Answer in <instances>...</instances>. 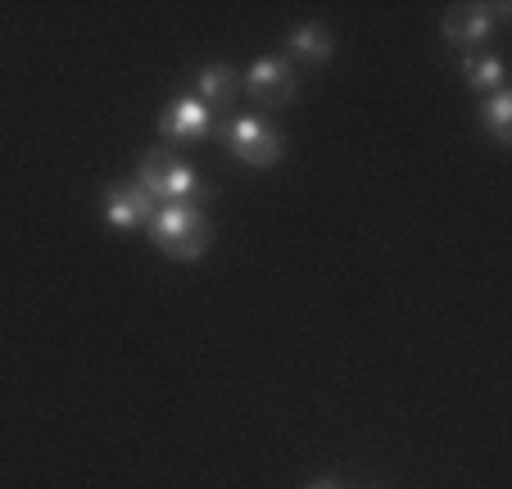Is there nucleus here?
Wrapping results in <instances>:
<instances>
[{"label": "nucleus", "mask_w": 512, "mask_h": 489, "mask_svg": "<svg viewBox=\"0 0 512 489\" xmlns=\"http://www.w3.org/2000/svg\"><path fill=\"white\" fill-rule=\"evenodd\" d=\"M145 231H150V240L168 259H182V263H195L213 245V222L204 218L200 204H159Z\"/></svg>", "instance_id": "obj_1"}, {"label": "nucleus", "mask_w": 512, "mask_h": 489, "mask_svg": "<svg viewBox=\"0 0 512 489\" xmlns=\"http://www.w3.org/2000/svg\"><path fill=\"white\" fill-rule=\"evenodd\" d=\"M136 186L155 204H200L209 200V186L195 173L191 163L173 150H150L136 168Z\"/></svg>", "instance_id": "obj_2"}, {"label": "nucleus", "mask_w": 512, "mask_h": 489, "mask_svg": "<svg viewBox=\"0 0 512 489\" xmlns=\"http://www.w3.org/2000/svg\"><path fill=\"white\" fill-rule=\"evenodd\" d=\"M223 141H227V150L245 163V168H272V163L281 159V150H286L281 132L268 123V118H259V114L232 118V123L223 127Z\"/></svg>", "instance_id": "obj_3"}, {"label": "nucleus", "mask_w": 512, "mask_h": 489, "mask_svg": "<svg viewBox=\"0 0 512 489\" xmlns=\"http://www.w3.org/2000/svg\"><path fill=\"white\" fill-rule=\"evenodd\" d=\"M245 91H250L259 105L281 109L300 96V82H295L290 59H259V64H250V73H245Z\"/></svg>", "instance_id": "obj_4"}, {"label": "nucleus", "mask_w": 512, "mask_h": 489, "mask_svg": "<svg viewBox=\"0 0 512 489\" xmlns=\"http://www.w3.org/2000/svg\"><path fill=\"white\" fill-rule=\"evenodd\" d=\"M159 204L150 200V195L141 191L136 182H118L105 191V204H100V213H105V222L114 231H141L150 227V218H155Z\"/></svg>", "instance_id": "obj_5"}, {"label": "nucleus", "mask_w": 512, "mask_h": 489, "mask_svg": "<svg viewBox=\"0 0 512 489\" xmlns=\"http://www.w3.org/2000/svg\"><path fill=\"white\" fill-rule=\"evenodd\" d=\"M499 14H508V10H503V5H454V10L440 19V32H445V41H454V46L476 50L499 28Z\"/></svg>", "instance_id": "obj_6"}, {"label": "nucleus", "mask_w": 512, "mask_h": 489, "mask_svg": "<svg viewBox=\"0 0 512 489\" xmlns=\"http://www.w3.org/2000/svg\"><path fill=\"white\" fill-rule=\"evenodd\" d=\"M159 132H164V141H173V145L204 141V136L213 132V109L200 105L195 96H177V100H168V109L159 114Z\"/></svg>", "instance_id": "obj_7"}, {"label": "nucleus", "mask_w": 512, "mask_h": 489, "mask_svg": "<svg viewBox=\"0 0 512 489\" xmlns=\"http://www.w3.org/2000/svg\"><path fill=\"white\" fill-rule=\"evenodd\" d=\"M195 100H200V105H232L236 96H241V82H236V68H227V64H209V68H200V73H195Z\"/></svg>", "instance_id": "obj_8"}, {"label": "nucleus", "mask_w": 512, "mask_h": 489, "mask_svg": "<svg viewBox=\"0 0 512 489\" xmlns=\"http://www.w3.org/2000/svg\"><path fill=\"white\" fill-rule=\"evenodd\" d=\"M286 50L300 64H327L331 55H336V37H331L322 23H300V28L286 37Z\"/></svg>", "instance_id": "obj_9"}, {"label": "nucleus", "mask_w": 512, "mask_h": 489, "mask_svg": "<svg viewBox=\"0 0 512 489\" xmlns=\"http://www.w3.org/2000/svg\"><path fill=\"white\" fill-rule=\"evenodd\" d=\"M463 77L472 82V91L494 96V91H503V59L499 55H467L463 59Z\"/></svg>", "instance_id": "obj_10"}, {"label": "nucleus", "mask_w": 512, "mask_h": 489, "mask_svg": "<svg viewBox=\"0 0 512 489\" xmlns=\"http://www.w3.org/2000/svg\"><path fill=\"white\" fill-rule=\"evenodd\" d=\"M485 127H490V136L499 145H512V96L508 91H494V96L485 100Z\"/></svg>", "instance_id": "obj_11"}, {"label": "nucleus", "mask_w": 512, "mask_h": 489, "mask_svg": "<svg viewBox=\"0 0 512 489\" xmlns=\"http://www.w3.org/2000/svg\"><path fill=\"white\" fill-rule=\"evenodd\" d=\"M309 489H340V485H336V480H313Z\"/></svg>", "instance_id": "obj_12"}]
</instances>
